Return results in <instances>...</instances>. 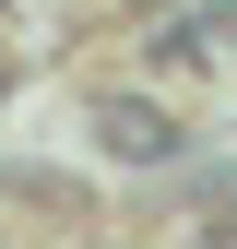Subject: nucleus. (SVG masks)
<instances>
[{"instance_id": "f257e3e1", "label": "nucleus", "mask_w": 237, "mask_h": 249, "mask_svg": "<svg viewBox=\"0 0 237 249\" xmlns=\"http://www.w3.org/2000/svg\"><path fill=\"white\" fill-rule=\"evenodd\" d=\"M107 142L131 154V166H166V154H178V131H166L154 107H107Z\"/></svg>"}]
</instances>
